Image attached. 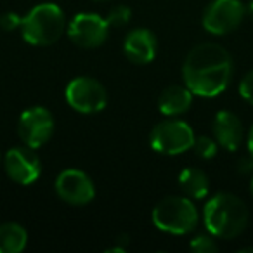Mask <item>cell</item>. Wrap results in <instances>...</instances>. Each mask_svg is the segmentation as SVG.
<instances>
[{"label": "cell", "mask_w": 253, "mask_h": 253, "mask_svg": "<svg viewBox=\"0 0 253 253\" xmlns=\"http://www.w3.org/2000/svg\"><path fill=\"white\" fill-rule=\"evenodd\" d=\"M250 191H252V194H253V173H252V182H250Z\"/></svg>", "instance_id": "484cf974"}, {"label": "cell", "mask_w": 253, "mask_h": 253, "mask_svg": "<svg viewBox=\"0 0 253 253\" xmlns=\"http://www.w3.org/2000/svg\"><path fill=\"white\" fill-rule=\"evenodd\" d=\"M56 193L64 203L82 207L94 200L95 187L92 179L85 172L77 169H68L57 175Z\"/></svg>", "instance_id": "30bf717a"}, {"label": "cell", "mask_w": 253, "mask_h": 253, "mask_svg": "<svg viewBox=\"0 0 253 253\" xmlns=\"http://www.w3.org/2000/svg\"><path fill=\"white\" fill-rule=\"evenodd\" d=\"M213 135L218 146H222L227 151H238L245 137L243 122L232 111L222 109L213 118Z\"/></svg>", "instance_id": "4fadbf2b"}, {"label": "cell", "mask_w": 253, "mask_h": 253, "mask_svg": "<svg viewBox=\"0 0 253 253\" xmlns=\"http://www.w3.org/2000/svg\"><path fill=\"white\" fill-rule=\"evenodd\" d=\"M248 208L232 193H217L203 208V222L213 238L232 239L248 225Z\"/></svg>", "instance_id": "7a4b0ae2"}, {"label": "cell", "mask_w": 253, "mask_h": 253, "mask_svg": "<svg viewBox=\"0 0 253 253\" xmlns=\"http://www.w3.org/2000/svg\"><path fill=\"white\" fill-rule=\"evenodd\" d=\"M253 253V246H250V248H239V253Z\"/></svg>", "instance_id": "d4e9b609"}, {"label": "cell", "mask_w": 253, "mask_h": 253, "mask_svg": "<svg viewBox=\"0 0 253 253\" xmlns=\"http://www.w3.org/2000/svg\"><path fill=\"white\" fill-rule=\"evenodd\" d=\"M23 18L18 16L16 12H5V14L0 16V28L5 30V32H12V30L21 28Z\"/></svg>", "instance_id": "44dd1931"}, {"label": "cell", "mask_w": 253, "mask_h": 253, "mask_svg": "<svg viewBox=\"0 0 253 253\" xmlns=\"http://www.w3.org/2000/svg\"><path fill=\"white\" fill-rule=\"evenodd\" d=\"M179 184L186 196L193 198V200H203L210 191V180H208L207 173L194 167H187L180 172Z\"/></svg>", "instance_id": "9a60e30c"}, {"label": "cell", "mask_w": 253, "mask_h": 253, "mask_svg": "<svg viewBox=\"0 0 253 253\" xmlns=\"http://www.w3.org/2000/svg\"><path fill=\"white\" fill-rule=\"evenodd\" d=\"M194 153H196L200 158L203 160H211L218 151V142L211 137H207V135H201V137H196L193 146Z\"/></svg>", "instance_id": "e0dca14e"}, {"label": "cell", "mask_w": 253, "mask_h": 253, "mask_svg": "<svg viewBox=\"0 0 253 253\" xmlns=\"http://www.w3.org/2000/svg\"><path fill=\"white\" fill-rule=\"evenodd\" d=\"M66 102L78 113L92 115L99 113L108 104V92L101 82L92 77H78L68 84L66 87Z\"/></svg>", "instance_id": "8992f818"}, {"label": "cell", "mask_w": 253, "mask_h": 253, "mask_svg": "<svg viewBox=\"0 0 253 253\" xmlns=\"http://www.w3.org/2000/svg\"><path fill=\"white\" fill-rule=\"evenodd\" d=\"M28 243V232L21 224L5 222L0 225V253H21Z\"/></svg>", "instance_id": "2e32d148"}, {"label": "cell", "mask_w": 253, "mask_h": 253, "mask_svg": "<svg viewBox=\"0 0 253 253\" xmlns=\"http://www.w3.org/2000/svg\"><path fill=\"white\" fill-rule=\"evenodd\" d=\"M246 14H248L250 18L253 19V0H252V2H250L248 5H246Z\"/></svg>", "instance_id": "cb8c5ba5"}, {"label": "cell", "mask_w": 253, "mask_h": 253, "mask_svg": "<svg viewBox=\"0 0 253 253\" xmlns=\"http://www.w3.org/2000/svg\"><path fill=\"white\" fill-rule=\"evenodd\" d=\"M158 42L153 32L146 28L132 30L123 40V52L134 64H149L156 57Z\"/></svg>", "instance_id": "7c38bea8"}, {"label": "cell", "mask_w": 253, "mask_h": 253, "mask_svg": "<svg viewBox=\"0 0 253 253\" xmlns=\"http://www.w3.org/2000/svg\"><path fill=\"white\" fill-rule=\"evenodd\" d=\"M246 16L241 0H213L203 12V28L211 35H227L234 32Z\"/></svg>", "instance_id": "ba28073f"}, {"label": "cell", "mask_w": 253, "mask_h": 253, "mask_svg": "<svg viewBox=\"0 0 253 253\" xmlns=\"http://www.w3.org/2000/svg\"><path fill=\"white\" fill-rule=\"evenodd\" d=\"M193 104V92L186 85H170L160 94L158 109L165 116H177L186 113Z\"/></svg>", "instance_id": "5bb4252c"}, {"label": "cell", "mask_w": 253, "mask_h": 253, "mask_svg": "<svg viewBox=\"0 0 253 253\" xmlns=\"http://www.w3.org/2000/svg\"><path fill=\"white\" fill-rule=\"evenodd\" d=\"M189 248L193 250L194 253H215L218 250V245L215 243L213 236L208 234H200L196 238L191 239Z\"/></svg>", "instance_id": "ac0fdd59"}, {"label": "cell", "mask_w": 253, "mask_h": 253, "mask_svg": "<svg viewBox=\"0 0 253 253\" xmlns=\"http://www.w3.org/2000/svg\"><path fill=\"white\" fill-rule=\"evenodd\" d=\"M196 135L193 128L182 120H165L153 128L149 144L162 155H180L193 149Z\"/></svg>", "instance_id": "5b68a950"}, {"label": "cell", "mask_w": 253, "mask_h": 253, "mask_svg": "<svg viewBox=\"0 0 253 253\" xmlns=\"http://www.w3.org/2000/svg\"><path fill=\"white\" fill-rule=\"evenodd\" d=\"M68 37L75 45L82 49H97L108 40L109 23L99 14L82 12L70 21Z\"/></svg>", "instance_id": "9c48e42d"}, {"label": "cell", "mask_w": 253, "mask_h": 253, "mask_svg": "<svg viewBox=\"0 0 253 253\" xmlns=\"http://www.w3.org/2000/svg\"><path fill=\"white\" fill-rule=\"evenodd\" d=\"M198 210L189 196H167L153 210V224L169 234H187L198 225Z\"/></svg>", "instance_id": "277c9868"}, {"label": "cell", "mask_w": 253, "mask_h": 253, "mask_svg": "<svg viewBox=\"0 0 253 253\" xmlns=\"http://www.w3.org/2000/svg\"><path fill=\"white\" fill-rule=\"evenodd\" d=\"M246 146H248V153L253 156V125L248 132V141H246Z\"/></svg>", "instance_id": "603a6c76"}, {"label": "cell", "mask_w": 253, "mask_h": 253, "mask_svg": "<svg viewBox=\"0 0 253 253\" xmlns=\"http://www.w3.org/2000/svg\"><path fill=\"white\" fill-rule=\"evenodd\" d=\"M19 30L21 37L30 45H52L66 30V18L59 5L50 2L39 4L23 18V25Z\"/></svg>", "instance_id": "3957f363"}, {"label": "cell", "mask_w": 253, "mask_h": 253, "mask_svg": "<svg viewBox=\"0 0 253 253\" xmlns=\"http://www.w3.org/2000/svg\"><path fill=\"white\" fill-rule=\"evenodd\" d=\"M102 2H106V0H102Z\"/></svg>", "instance_id": "4316f807"}, {"label": "cell", "mask_w": 253, "mask_h": 253, "mask_svg": "<svg viewBox=\"0 0 253 253\" xmlns=\"http://www.w3.org/2000/svg\"><path fill=\"white\" fill-rule=\"evenodd\" d=\"M4 167L7 175L21 186L33 184L42 172V163H40L35 149L28 148V146L9 149L4 158Z\"/></svg>", "instance_id": "8fae6325"}, {"label": "cell", "mask_w": 253, "mask_h": 253, "mask_svg": "<svg viewBox=\"0 0 253 253\" xmlns=\"http://www.w3.org/2000/svg\"><path fill=\"white\" fill-rule=\"evenodd\" d=\"M231 77V54L218 43H200L189 50L184 61V84L200 97H215L222 94L227 88Z\"/></svg>", "instance_id": "6da1fadb"}, {"label": "cell", "mask_w": 253, "mask_h": 253, "mask_svg": "<svg viewBox=\"0 0 253 253\" xmlns=\"http://www.w3.org/2000/svg\"><path fill=\"white\" fill-rule=\"evenodd\" d=\"M56 128L52 113L43 106H33L21 113L18 122V134L28 148H42L50 141Z\"/></svg>", "instance_id": "52a82bcc"}, {"label": "cell", "mask_w": 253, "mask_h": 253, "mask_svg": "<svg viewBox=\"0 0 253 253\" xmlns=\"http://www.w3.org/2000/svg\"><path fill=\"white\" fill-rule=\"evenodd\" d=\"M130 18H132L130 7H126V5H116V7H113L111 11L108 12L106 21L109 23V26H125L126 23L130 21Z\"/></svg>", "instance_id": "d6986e66"}, {"label": "cell", "mask_w": 253, "mask_h": 253, "mask_svg": "<svg viewBox=\"0 0 253 253\" xmlns=\"http://www.w3.org/2000/svg\"><path fill=\"white\" fill-rule=\"evenodd\" d=\"M239 94L246 102L253 104V70H250L239 82Z\"/></svg>", "instance_id": "ffe728a7"}, {"label": "cell", "mask_w": 253, "mask_h": 253, "mask_svg": "<svg viewBox=\"0 0 253 253\" xmlns=\"http://www.w3.org/2000/svg\"><path fill=\"white\" fill-rule=\"evenodd\" d=\"M238 172L241 173V175H250V173H253V156L250 155V153L238 160Z\"/></svg>", "instance_id": "7402d4cb"}]
</instances>
